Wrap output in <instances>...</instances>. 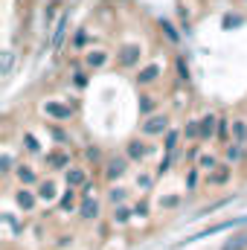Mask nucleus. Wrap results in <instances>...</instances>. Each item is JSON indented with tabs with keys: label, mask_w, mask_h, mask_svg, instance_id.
I'll list each match as a JSON object with an SVG mask.
<instances>
[{
	"label": "nucleus",
	"mask_w": 247,
	"mask_h": 250,
	"mask_svg": "<svg viewBox=\"0 0 247 250\" xmlns=\"http://www.w3.org/2000/svg\"><path fill=\"white\" fill-rule=\"evenodd\" d=\"M18 175H21V181H26V184L32 181V169H26V166H23V169H18Z\"/></svg>",
	"instance_id": "14"
},
{
	"label": "nucleus",
	"mask_w": 247,
	"mask_h": 250,
	"mask_svg": "<svg viewBox=\"0 0 247 250\" xmlns=\"http://www.w3.org/2000/svg\"><path fill=\"white\" fill-rule=\"evenodd\" d=\"M111 198H114V201H123L125 192H123V189H114V192H111Z\"/></svg>",
	"instance_id": "19"
},
{
	"label": "nucleus",
	"mask_w": 247,
	"mask_h": 250,
	"mask_svg": "<svg viewBox=\"0 0 247 250\" xmlns=\"http://www.w3.org/2000/svg\"><path fill=\"white\" fill-rule=\"evenodd\" d=\"M87 62H90V64H96V67H99V64L105 62V53H90V59H87Z\"/></svg>",
	"instance_id": "12"
},
{
	"label": "nucleus",
	"mask_w": 247,
	"mask_h": 250,
	"mask_svg": "<svg viewBox=\"0 0 247 250\" xmlns=\"http://www.w3.org/2000/svg\"><path fill=\"white\" fill-rule=\"evenodd\" d=\"M239 154H242V151H239V148H236V146H233V148H230V151H227V157H230V160H239Z\"/></svg>",
	"instance_id": "18"
},
{
	"label": "nucleus",
	"mask_w": 247,
	"mask_h": 250,
	"mask_svg": "<svg viewBox=\"0 0 247 250\" xmlns=\"http://www.w3.org/2000/svg\"><path fill=\"white\" fill-rule=\"evenodd\" d=\"M111 178H120L123 175V163H111V172H108Z\"/></svg>",
	"instance_id": "13"
},
{
	"label": "nucleus",
	"mask_w": 247,
	"mask_h": 250,
	"mask_svg": "<svg viewBox=\"0 0 247 250\" xmlns=\"http://www.w3.org/2000/svg\"><path fill=\"white\" fill-rule=\"evenodd\" d=\"M128 148H131V151H128L131 157H145V146H143V143H131Z\"/></svg>",
	"instance_id": "9"
},
{
	"label": "nucleus",
	"mask_w": 247,
	"mask_h": 250,
	"mask_svg": "<svg viewBox=\"0 0 247 250\" xmlns=\"http://www.w3.org/2000/svg\"><path fill=\"white\" fill-rule=\"evenodd\" d=\"M247 218H230V221H224V224H215V227H206V230H201V233H195V236H189L184 239L186 245H192V242H201V239H206V236H215V233H221V230H230V227H239V224H245Z\"/></svg>",
	"instance_id": "1"
},
{
	"label": "nucleus",
	"mask_w": 247,
	"mask_h": 250,
	"mask_svg": "<svg viewBox=\"0 0 247 250\" xmlns=\"http://www.w3.org/2000/svg\"><path fill=\"white\" fill-rule=\"evenodd\" d=\"M44 111H47V114H53V117H70V108H67V105H53V102H47V105H44Z\"/></svg>",
	"instance_id": "3"
},
{
	"label": "nucleus",
	"mask_w": 247,
	"mask_h": 250,
	"mask_svg": "<svg viewBox=\"0 0 247 250\" xmlns=\"http://www.w3.org/2000/svg\"><path fill=\"white\" fill-rule=\"evenodd\" d=\"M96 212H99L96 201H84V207H82V215H84V218H96Z\"/></svg>",
	"instance_id": "7"
},
{
	"label": "nucleus",
	"mask_w": 247,
	"mask_h": 250,
	"mask_svg": "<svg viewBox=\"0 0 247 250\" xmlns=\"http://www.w3.org/2000/svg\"><path fill=\"white\" fill-rule=\"evenodd\" d=\"M64 26H67V21H59V26H56V38H53V47H56V50H59V47H62V38H64Z\"/></svg>",
	"instance_id": "8"
},
{
	"label": "nucleus",
	"mask_w": 247,
	"mask_h": 250,
	"mask_svg": "<svg viewBox=\"0 0 247 250\" xmlns=\"http://www.w3.org/2000/svg\"><path fill=\"white\" fill-rule=\"evenodd\" d=\"M18 204H21L23 209H29V207H32V198H29V192H18Z\"/></svg>",
	"instance_id": "10"
},
{
	"label": "nucleus",
	"mask_w": 247,
	"mask_h": 250,
	"mask_svg": "<svg viewBox=\"0 0 247 250\" xmlns=\"http://www.w3.org/2000/svg\"><path fill=\"white\" fill-rule=\"evenodd\" d=\"M163 128H166V117H151V120L145 123V131H148V134H160Z\"/></svg>",
	"instance_id": "2"
},
{
	"label": "nucleus",
	"mask_w": 247,
	"mask_h": 250,
	"mask_svg": "<svg viewBox=\"0 0 247 250\" xmlns=\"http://www.w3.org/2000/svg\"><path fill=\"white\" fill-rule=\"evenodd\" d=\"M201 134H204V137H212V134H215V117H204V123H201Z\"/></svg>",
	"instance_id": "6"
},
{
	"label": "nucleus",
	"mask_w": 247,
	"mask_h": 250,
	"mask_svg": "<svg viewBox=\"0 0 247 250\" xmlns=\"http://www.w3.org/2000/svg\"><path fill=\"white\" fill-rule=\"evenodd\" d=\"M67 184H70V187H82V184H84V172H82V169L67 172Z\"/></svg>",
	"instance_id": "5"
},
{
	"label": "nucleus",
	"mask_w": 247,
	"mask_h": 250,
	"mask_svg": "<svg viewBox=\"0 0 247 250\" xmlns=\"http://www.w3.org/2000/svg\"><path fill=\"white\" fill-rule=\"evenodd\" d=\"M236 134H239V137H245L247 131H245V123H236Z\"/></svg>",
	"instance_id": "20"
},
{
	"label": "nucleus",
	"mask_w": 247,
	"mask_h": 250,
	"mask_svg": "<svg viewBox=\"0 0 247 250\" xmlns=\"http://www.w3.org/2000/svg\"><path fill=\"white\" fill-rule=\"evenodd\" d=\"M53 195H56V187L53 184H47V187L41 189V198H53Z\"/></svg>",
	"instance_id": "15"
},
{
	"label": "nucleus",
	"mask_w": 247,
	"mask_h": 250,
	"mask_svg": "<svg viewBox=\"0 0 247 250\" xmlns=\"http://www.w3.org/2000/svg\"><path fill=\"white\" fill-rule=\"evenodd\" d=\"M151 105H154V102H151L148 96H143V99H140V108H143V111H151Z\"/></svg>",
	"instance_id": "16"
},
{
	"label": "nucleus",
	"mask_w": 247,
	"mask_h": 250,
	"mask_svg": "<svg viewBox=\"0 0 247 250\" xmlns=\"http://www.w3.org/2000/svg\"><path fill=\"white\" fill-rule=\"evenodd\" d=\"M26 146H29V151H38V143H35L32 134H26Z\"/></svg>",
	"instance_id": "17"
},
{
	"label": "nucleus",
	"mask_w": 247,
	"mask_h": 250,
	"mask_svg": "<svg viewBox=\"0 0 247 250\" xmlns=\"http://www.w3.org/2000/svg\"><path fill=\"white\" fill-rule=\"evenodd\" d=\"M157 76H160V67H157V64H148V67H145V70L140 73V82L145 84V82H154Z\"/></svg>",
	"instance_id": "4"
},
{
	"label": "nucleus",
	"mask_w": 247,
	"mask_h": 250,
	"mask_svg": "<svg viewBox=\"0 0 247 250\" xmlns=\"http://www.w3.org/2000/svg\"><path fill=\"white\" fill-rule=\"evenodd\" d=\"M134 59H137V47H125V50H123V62L131 64Z\"/></svg>",
	"instance_id": "11"
}]
</instances>
